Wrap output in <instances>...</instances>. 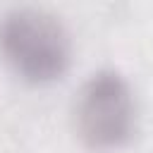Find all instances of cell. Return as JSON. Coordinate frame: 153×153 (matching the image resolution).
<instances>
[{
    "label": "cell",
    "instance_id": "obj_1",
    "mask_svg": "<svg viewBox=\"0 0 153 153\" xmlns=\"http://www.w3.org/2000/svg\"><path fill=\"white\" fill-rule=\"evenodd\" d=\"M0 60L31 86L62 79L72 65V38L48 10L17 5L0 14Z\"/></svg>",
    "mask_w": 153,
    "mask_h": 153
},
{
    "label": "cell",
    "instance_id": "obj_2",
    "mask_svg": "<svg viewBox=\"0 0 153 153\" xmlns=\"http://www.w3.org/2000/svg\"><path fill=\"white\" fill-rule=\"evenodd\" d=\"M79 141L96 153H112L131 143L139 129V105L131 84L117 69L93 72L74 100Z\"/></svg>",
    "mask_w": 153,
    "mask_h": 153
}]
</instances>
